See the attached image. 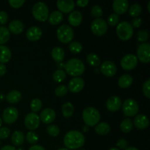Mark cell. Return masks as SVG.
Segmentation results:
<instances>
[{
  "instance_id": "816d5d0a",
  "label": "cell",
  "mask_w": 150,
  "mask_h": 150,
  "mask_svg": "<svg viewBox=\"0 0 150 150\" xmlns=\"http://www.w3.org/2000/svg\"><path fill=\"white\" fill-rule=\"evenodd\" d=\"M7 72V67L4 64H0V76H4Z\"/></svg>"
},
{
  "instance_id": "603a6c76",
  "label": "cell",
  "mask_w": 150,
  "mask_h": 150,
  "mask_svg": "<svg viewBox=\"0 0 150 150\" xmlns=\"http://www.w3.org/2000/svg\"><path fill=\"white\" fill-rule=\"evenodd\" d=\"M11 51L8 47L0 45V64L8 62L11 59Z\"/></svg>"
},
{
  "instance_id": "f35d334b",
  "label": "cell",
  "mask_w": 150,
  "mask_h": 150,
  "mask_svg": "<svg viewBox=\"0 0 150 150\" xmlns=\"http://www.w3.org/2000/svg\"><path fill=\"white\" fill-rule=\"evenodd\" d=\"M120 23V17L119 15L116 13H112L108 17V23L110 26H117Z\"/></svg>"
},
{
  "instance_id": "83f0119b",
  "label": "cell",
  "mask_w": 150,
  "mask_h": 150,
  "mask_svg": "<svg viewBox=\"0 0 150 150\" xmlns=\"http://www.w3.org/2000/svg\"><path fill=\"white\" fill-rule=\"evenodd\" d=\"M24 135H23V133H22L21 131L17 130V131H15L14 133H13V134L12 135V143H13V145H15V146H21V145L23 143V142H24Z\"/></svg>"
},
{
  "instance_id": "484cf974",
  "label": "cell",
  "mask_w": 150,
  "mask_h": 150,
  "mask_svg": "<svg viewBox=\"0 0 150 150\" xmlns=\"http://www.w3.org/2000/svg\"><path fill=\"white\" fill-rule=\"evenodd\" d=\"M48 19L51 25H58L62 21L63 15L59 11H54L48 16Z\"/></svg>"
},
{
  "instance_id": "db71d44e",
  "label": "cell",
  "mask_w": 150,
  "mask_h": 150,
  "mask_svg": "<svg viewBox=\"0 0 150 150\" xmlns=\"http://www.w3.org/2000/svg\"><path fill=\"white\" fill-rule=\"evenodd\" d=\"M0 150H16V147H14L13 146H10V145H6V146L1 147Z\"/></svg>"
},
{
  "instance_id": "d6986e66",
  "label": "cell",
  "mask_w": 150,
  "mask_h": 150,
  "mask_svg": "<svg viewBox=\"0 0 150 150\" xmlns=\"http://www.w3.org/2000/svg\"><path fill=\"white\" fill-rule=\"evenodd\" d=\"M42 32L38 26H32L27 30L26 36L30 41H37L42 37Z\"/></svg>"
},
{
  "instance_id": "91938a15",
  "label": "cell",
  "mask_w": 150,
  "mask_h": 150,
  "mask_svg": "<svg viewBox=\"0 0 150 150\" xmlns=\"http://www.w3.org/2000/svg\"><path fill=\"white\" fill-rule=\"evenodd\" d=\"M58 150H69V149H67V148H62V149H59Z\"/></svg>"
},
{
  "instance_id": "277c9868",
  "label": "cell",
  "mask_w": 150,
  "mask_h": 150,
  "mask_svg": "<svg viewBox=\"0 0 150 150\" xmlns=\"http://www.w3.org/2000/svg\"><path fill=\"white\" fill-rule=\"evenodd\" d=\"M117 35L122 40H128L133 35V29L129 22L122 21L117 26Z\"/></svg>"
},
{
  "instance_id": "9f6ffc18",
  "label": "cell",
  "mask_w": 150,
  "mask_h": 150,
  "mask_svg": "<svg viewBox=\"0 0 150 150\" xmlns=\"http://www.w3.org/2000/svg\"><path fill=\"white\" fill-rule=\"evenodd\" d=\"M3 99H4V95L1 93H0V100H2Z\"/></svg>"
},
{
  "instance_id": "4fadbf2b",
  "label": "cell",
  "mask_w": 150,
  "mask_h": 150,
  "mask_svg": "<svg viewBox=\"0 0 150 150\" xmlns=\"http://www.w3.org/2000/svg\"><path fill=\"white\" fill-rule=\"evenodd\" d=\"M100 72L107 77H113L117 73V67L111 61H105L101 64Z\"/></svg>"
},
{
  "instance_id": "e7e4bbea",
  "label": "cell",
  "mask_w": 150,
  "mask_h": 150,
  "mask_svg": "<svg viewBox=\"0 0 150 150\" xmlns=\"http://www.w3.org/2000/svg\"><path fill=\"white\" fill-rule=\"evenodd\" d=\"M0 144H1V142H0Z\"/></svg>"
},
{
  "instance_id": "ba28073f",
  "label": "cell",
  "mask_w": 150,
  "mask_h": 150,
  "mask_svg": "<svg viewBox=\"0 0 150 150\" xmlns=\"http://www.w3.org/2000/svg\"><path fill=\"white\" fill-rule=\"evenodd\" d=\"M92 33L97 36H103L108 30V23L102 18H96L91 24Z\"/></svg>"
},
{
  "instance_id": "836d02e7",
  "label": "cell",
  "mask_w": 150,
  "mask_h": 150,
  "mask_svg": "<svg viewBox=\"0 0 150 150\" xmlns=\"http://www.w3.org/2000/svg\"><path fill=\"white\" fill-rule=\"evenodd\" d=\"M142 6L139 4H133V5L130 6V10H129V13L132 17H138L139 15L142 13Z\"/></svg>"
},
{
  "instance_id": "bcb514c9",
  "label": "cell",
  "mask_w": 150,
  "mask_h": 150,
  "mask_svg": "<svg viewBox=\"0 0 150 150\" xmlns=\"http://www.w3.org/2000/svg\"><path fill=\"white\" fill-rule=\"evenodd\" d=\"M143 92L147 98H150V80L146 81L143 85Z\"/></svg>"
},
{
  "instance_id": "ee69618b",
  "label": "cell",
  "mask_w": 150,
  "mask_h": 150,
  "mask_svg": "<svg viewBox=\"0 0 150 150\" xmlns=\"http://www.w3.org/2000/svg\"><path fill=\"white\" fill-rule=\"evenodd\" d=\"M10 5L13 8H19L24 4V0H10L8 1Z\"/></svg>"
},
{
  "instance_id": "e575fe53",
  "label": "cell",
  "mask_w": 150,
  "mask_h": 150,
  "mask_svg": "<svg viewBox=\"0 0 150 150\" xmlns=\"http://www.w3.org/2000/svg\"><path fill=\"white\" fill-rule=\"evenodd\" d=\"M66 78V73L64 70H62V69L59 70H56L55 72L53 74V79L56 82H62Z\"/></svg>"
},
{
  "instance_id": "ffe728a7",
  "label": "cell",
  "mask_w": 150,
  "mask_h": 150,
  "mask_svg": "<svg viewBox=\"0 0 150 150\" xmlns=\"http://www.w3.org/2000/svg\"><path fill=\"white\" fill-rule=\"evenodd\" d=\"M133 123H134L135 126L140 130H144L146 127H148L149 125L148 118L143 114H139V115L136 116L135 117Z\"/></svg>"
},
{
  "instance_id": "7bdbcfd3",
  "label": "cell",
  "mask_w": 150,
  "mask_h": 150,
  "mask_svg": "<svg viewBox=\"0 0 150 150\" xmlns=\"http://www.w3.org/2000/svg\"><path fill=\"white\" fill-rule=\"evenodd\" d=\"M149 38V34L146 31H139L137 33V40L139 42H145Z\"/></svg>"
},
{
  "instance_id": "9a60e30c",
  "label": "cell",
  "mask_w": 150,
  "mask_h": 150,
  "mask_svg": "<svg viewBox=\"0 0 150 150\" xmlns=\"http://www.w3.org/2000/svg\"><path fill=\"white\" fill-rule=\"evenodd\" d=\"M84 87V81L80 77H75L71 79L68 84L69 90L73 93H78L81 92Z\"/></svg>"
},
{
  "instance_id": "60d3db41",
  "label": "cell",
  "mask_w": 150,
  "mask_h": 150,
  "mask_svg": "<svg viewBox=\"0 0 150 150\" xmlns=\"http://www.w3.org/2000/svg\"><path fill=\"white\" fill-rule=\"evenodd\" d=\"M91 13H92V16L94 17L98 18L101 17L103 16V9L102 7L100 5H94L93 7H92V10H91Z\"/></svg>"
},
{
  "instance_id": "7402d4cb",
  "label": "cell",
  "mask_w": 150,
  "mask_h": 150,
  "mask_svg": "<svg viewBox=\"0 0 150 150\" xmlns=\"http://www.w3.org/2000/svg\"><path fill=\"white\" fill-rule=\"evenodd\" d=\"M24 29V26H23V23L18 20H14L12 21L10 23H9V29L10 32L12 33L15 34V35H19L21 33Z\"/></svg>"
},
{
  "instance_id": "d6a6232c",
  "label": "cell",
  "mask_w": 150,
  "mask_h": 150,
  "mask_svg": "<svg viewBox=\"0 0 150 150\" xmlns=\"http://www.w3.org/2000/svg\"><path fill=\"white\" fill-rule=\"evenodd\" d=\"M120 129L123 133H129L133 130V122L129 118H126L120 124Z\"/></svg>"
},
{
  "instance_id": "8fae6325",
  "label": "cell",
  "mask_w": 150,
  "mask_h": 150,
  "mask_svg": "<svg viewBox=\"0 0 150 150\" xmlns=\"http://www.w3.org/2000/svg\"><path fill=\"white\" fill-rule=\"evenodd\" d=\"M18 117V111L15 107H8L4 111L2 114V120L6 124H13Z\"/></svg>"
},
{
  "instance_id": "44dd1931",
  "label": "cell",
  "mask_w": 150,
  "mask_h": 150,
  "mask_svg": "<svg viewBox=\"0 0 150 150\" xmlns=\"http://www.w3.org/2000/svg\"><path fill=\"white\" fill-rule=\"evenodd\" d=\"M83 17L81 13L79 11H73L70 13L68 17V21L70 25L73 26H78L81 23Z\"/></svg>"
},
{
  "instance_id": "8d00e7d4",
  "label": "cell",
  "mask_w": 150,
  "mask_h": 150,
  "mask_svg": "<svg viewBox=\"0 0 150 150\" xmlns=\"http://www.w3.org/2000/svg\"><path fill=\"white\" fill-rule=\"evenodd\" d=\"M69 49L73 54H79L82 51V45L79 42H72L69 45Z\"/></svg>"
},
{
  "instance_id": "7a4b0ae2",
  "label": "cell",
  "mask_w": 150,
  "mask_h": 150,
  "mask_svg": "<svg viewBox=\"0 0 150 150\" xmlns=\"http://www.w3.org/2000/svg\"><path fill=\"white\" fill-rule=\"evenodd\" d=\"M67 73L71 76H80L83 73L85 70V66L81 60L76 58L70 59L64 64Z\"/></svg>"
},
{
  "instance_id": "be15d7a7",
  "label": "cell",
  "mask_w": 150,
  "mask_h": 150,
  "mask_svg": "<svg viewBox=\"0 0 150 150\" xmlns=\"http://www.w3.org/2000/svg\"><path fill=\"white\" fill-rule=\"evenodd\" d=\"M80 150H84V149H80Z\"/></svg>"
},
{
  "instance_id": "9c48e42d",
  "label": "cell",
  "mask_w": 150,
  "mask_h": 150,
  "mask_svg": "<svg viewBox=\"0 0 150 150\" xmlns=\"http://www.w3.org/2000/svg\"><path fill=\"white\" fill-rule=\"evenodd\" d=\"M150 45L148 42H144L140 45L137 50V59L142 62L148 63L150 61Z\"/></svg>"
},
{
  "instance_id": "5bb4252c",
  "label": "cell",
  "mask_w": 150,
  "mask_h": 150,
  "mask_svg": "<svg viewBox=\"0 0 150 150\" xmlns=\"http://www.w3.org/2000/svg\"><path fill=\"white\" fill-rule=\"evenodd\" d=\"M57 5L62 13H68L73 11L76 4L73 0H58Z\"/></svg>"
},
{
  "instance_id": "3957f363",
  "label": "cell",
  "mask_w": 150,
  "mask_h": 150,
  "mask_svg": "<svg viewBox=\"0 0 150 150\" xmlns=\"http://www.w3.org/2000/svg\"><path fill=\"white\" fill-rule=\"evenodd\" d=\"M82 117L86 125L93 127L99 122L100 120V114L95 108L87 107L83 111Z\"/></svg>"
},
{
  "instance_id": "7c38bea8",
  "label": "cell",
  "mask_w": 150,
  "mask_h": 150,
  "mask_svg": "<svg viewBox=\"0 0 150 150\" xmlns=\"http://www.w3.org/2000/svg\"><path fill=\"white\" fill-rule=\"evenodd\" d=\"M25 126L29 130H36L40 125V117L35 113H29L26 116L24 120Z\"/></svg>"
},
{
  "instance_id": "7dc6e473",
  "label": "cell",
  "mask_w": 150,
  "mask_h": 150,
  "mask_svg": "<svg viewBox=\"0 0 150 150\" xmlns=\"http://www.w3.org/2000/svg\"><path fill=\"white\" fill-rule=\"evenodd\" d=\"M117 146L118 147L119 149H125L127 146V141L124 139H120L117 142Z\"/></svg>"
},
{
  "instance_id": "d590c367",
  "label": "cell",
  "mask_w": 150,
  "mask_h": 150,
  "mask_svg": "<svg viewBox=\"0 0 150 150\" xmlns=\"http://www.w3.org/2000/svg\"><path fill=\"white\" fill-rule=\"evenodd\" d=\"M42 106V101L39 99V98H35V99H33L31 102L30 107L32 111H33V113L38 112L41 109Z\"/></svg>"
},
{
  "instance_id": "681fc988",
  "label": "cell",
  "mask_w": 150,
  "mask_h": 150,
  "mask_svg": "<svg viewBox=\"0 0 150 150\" xmlns=\"http://www.w3.org/2000/svg\"><path fill=\"white\" fill-rule=\"evenodd\" d=\"M142 23V19L139 18H133V20H132V22L130 24H131L132 26H134V27L138 28V27H140Z\"/></svg>"
},
{
  "instance_id": "f907efd6",
  "label": "cell",
  "mask_w": 150,
  "mask_h": 150,
  "mask_svg": "<svg viewBox=\"0 0 150 150\" xmlns=\"http://www.w3.org/2000/svg\"><path fill=\"white\" fill-rule=\"evenodd\" d=\"M76 4H77V5L79 7H84L89 4V1L88 0H79V1H77Z\"/></svg>"
},
{
  "instance_id": "5b68a950",
  "label": "cell",
  "mask_w": 150,
  "mask_h": 150,
  "mask_svg": "<svg viewBox=\"0 0 150 150\" xmlns=\"http://www.w3.org/2000/svg\"><path fill=\"white\" fill-rule=\"evenodd\" d=\"M32 15L36 20L39 21H45L49 16L48 7L42 1L37 2L32 7Z\"/></svg>"
},
{
  "instance_id": "4dcf8cb0",
  "label": "cell",
  "mask_w": 150,
  "mask_h": 150,
  "mask_svg": "<svg viewBox=\"0 0 150 150\" xmlns=\"http://www.w3.org/2000/svg\"><path fill=\"white\" fill-rule=\"evenodd\" d=\"M10 31L5 26H0V45L6 43L10 40Z\"/></svg>"
},
{
  "instance_id": "1f68e13d",
  "label": "cell",
  "mask_w": 150,
  "mask_h": 150,
  "mask_svg": "<svg viewBox=\"0 0 150 150\" xmlns=\"http://www.w3.org/2000/svg\"><path fill=\"white\" fill-rule=\"evenodd\" d=\"M86 61L89 63V65L92 67H98L100 64V59L98 55L93 53L88 54L86 57Z\"/></svg>"
},
{
  "instance_id": "30bf717a",
  "label": "cell",
  "mask_w": 150,
  "mask_h": 150,
  "mask_svg": "<svg viewBox=\"0 0 150 150\" xmlns=\"http://www.w3.org/2000/svg\"><path fill=\"white\" fill-rule=\"evenodd\" d=\"M122 67L125 70H131L136 67L138 64V59L136 56L129 54L122 57L121 59Z\"/></svg>"
},
{
  "instance_id": "ac0fdd59",
  "label": "cell",
  "mask_w": 150,
  "mask_h": 150,
  "mask_svg": "<svg viewBox=\"0 0 150 150\" xmlns=\"http://www.w3.org/2000/svg\"><path fill=\"white\" fill-rule=\"evenodd\" d=\"M122 105V100L119 97L112 96L108 99L106 102V107L111 112H115L120 110Z\"/></svg>"
},
{
  "instance_id": "cb8c5ba5",
  "label": "cell",
  "mask_w": 150,
  "mask_h": 150,
  "mask_svg": "<svg viewBox=\"0 0 150 150\" xmlns=\"http://www.w3.org/2000/svg\"><path fill=\"white\" fill-rule=\"evenodd\" d=\"M133 82V79L132 76L128 74H125L119 79L118 85L120 87L122 88V89H127L131 86Z\"/></svg>"
},
{
  "instance_id": "6125c7cd",
  "label": "cell",
  "mask_w": 150,
  "mask_h": 150,
  "mask_svg": "<svg viewBox=\"0 0 150 150\" xmlns=\"http://www.w3.org/2000/svg\"><path fill=\"white\" fill-rule=\"evenodd\" d=\"M16 150H23V149H21V148H19L18 149H16Z\"/></svg>"
},
{
  "instance_id": "e0dca14e",
  "label": "cell",
  "mask_w": 150,
  "mask_h": 150,
  "mask_svg": "<svg viewBox=\"0 0 150 150\" xmlns=\"http://www.w3.org/2000/svg\"><path fill=\"white\" fill-rule=\"evenodd\" d=\"M129 3L127 0H115L113 2V10L116 14H124L128 9Z\"/></svg>"
},
{
  "instance_id": "f1b7e54d",
  "label": "cell",
  "mask_w": 150,
  "mask_h": 150,
  "mask_svg": "<svg viewBox=\"0 0 150 150\" xmlns=\"http://www.w3.org/2000/svg\"><path fill=\"white\" fill-rule=\"evenodd\" d=\"M95 130L98 134L105 136L110 132V126L107 122H100L97 124Z\"/></svg>"
},
{
  "instance_id": "f6af8a7d",
  "label": "cell",
  "mask_w": 150,
  "mask_h": 150,
  "mask_svg": "<svg viewBox=\"0 0 150 150\" xmlns=\"http://www.w3.org/2000/svg\"><path fill=\"white\" fill-rule=\"evenodd\" d=\"M10 130L8 127H1L0 128V139H5L10 136Z\"/></svg>"
},
{
  "instance_id": "4316f807",
  "label": "cell",
  "mask_w": 150,
  "mask_h": 150,
  "mask_svg": "<svg viewBox=\"0 0 150 150\" xmlns=\"http://www.w3.org/2000/svg\"><path fill=\"white\" fill-rule=\"evenodd\" d=\"M21 99V94L18 90H13L9 92L6 96V100L8 103L12 104L17 103Z\"/></svg>"
},
{
  "instance_id": "680465c9",
  "label": "cell",
  "mask_w": 150,
  "mask_h": 150,
  "mask_svg": "<svg viewBox=\"0 0 150 150\" xmlns=\"http://www.w3.org/2000/svg\"><path fill=\"white\" fill-rule=\"evenodd\" d=\"M109 150H120V149H119L118 148H115V147H114V148H111V149H110Z\"/></svg>"
},
{
  "instance_id": "d4e9b609",
  "label": "cell",
  "mask_w": 150,
  "mask_h": 150,
  "mask_svg": "<svg viewBox=\"0 0 150 150\" xmlns=\"http://www.w3.org/2000/svg\"><path fill=\"white\" fill-rule=\"evenodd\" d=\"M51 57L57 62H61L64 58V51L60 47H55L51 51Z\"/></svg>"
},
{
  "instance_id": "6da1fadb",
  "label": "cell",
  "mask_w": 150,
  "mask_h": 150,
  "mask_svg": "<svg viewBox=\"0 0 150 150\" xmlns=\"http://www.w3.org/2000/svg\"><path fill=\"white\" fill-rule=\"evenodd\" d=\"M84 136L77 130L69 131L64 137V144L68 149H79L84 144Z\"/></svg>"
},
{
  "instance_id": "11a10c76",
  "label": "cell",
  "mask_w": 150,
  "mask_h": 150,
  "mask_svg": "<svg viewBox=\"0 0 150 150\" xmlns=\"http://www.w3.org/2000/svg\"><path fill=\"white\" fill-rule=\"evenodd\" d=\"M125 150H139V149L136 147H133V146H130V147H127Z\"/></svg>"
},
{
  "instance_id": "f546056e",
  "label": "cell",
  "mask_w": 150,
  "mask_h": 150,
  "mask_svg": "<svg viewBox=\"0 0 150 150\" xmlns=\"http://www.w3.org/2000/svg\"><path fill=\"white\" fill-rule=\"evenodd\" d=\"M62 115L65 118H69V117H72L73 112H74V107H73V104L69 102L63 104L62 107Z\"/></svg>"
},
{
  "instance_id": "94428289",
  "label": "cell",
  "mask_w": 150,
  "mask_h": 150,
  "mask_svg": "<svg viewBox=\"0 0 150 150\" xmlns=\"http://www.w3.org/2000/svg\"><path fill=\"white\" fill-rule=\"evenodd\" d=\"M1 125H2V120H1V118H0V127L1 126Z\"/></svg>"
},
{
  "instance_id": "74e56055",
  "label": "cell",
  "mask_w": 150,
  "mask_h": 150,
  "mask_svg": "<svg viewBox=\"0 0 150 150\" xmlns=\"http://www.w3.org/2000/svg\"><path fill=\"white\" fill-rule=\"evenodd\" d=\"M47 132L51 136L57 137L59 134L60 130L58 126L55 125H51L48 126V127H47Z\"/></svg>"
},
{
  "instance_id": "f5cc1de1",
  "label": "cell",
  "mask_w": 150,
  "mask_h": 150,
  "mask_svg": "<svg viewBox=\"0 0 150 150\" xmlns=\"http://www.w3.org/2000/svg\"><path fill=\"white\" fill-rule=\"evenodd\" d=\"M29 150H45V149H44L42 146H40V145H33V146H31V147L29 148Z\"/></svg>"
},
{
  "instance_id": "6f0895ef",
  "label": "cell",
  "mask_w": 150,
  "mask_h": 150,
  "mask_svg": "<svg viewBox=\"0 0 150 150\" xmlns=\"http://www.w3.org/2000/svg\"><path fill=\"white\" fill-rule=\"evenodd\" d=\"M147 7H148V11L150 13V1L148 2V5H147Z\"/></svg>"
},
{
  "instance_id": "c3c4849f",
  "label": "cell",
  "mask_w": 150,
  "mask_h": 150,
  "mask_svg": "<svg viewBox=\"0 0 150 150\" xmlns=\"http://www.w3.org/2000/svg\"><path fill=\"white\" fill-rule=\"evenodd\" d=\"M8 20V15L6 12L0 11V24H5Z\"/></svg>"
},
{
  "instance_id": "8992f818",
  "label": "cell",
  "mask_w": 150,
  "mask_h": 150,
  "mask_svg": "<svg viewBox=\"0 0 150 150\" xmlns=\"http://www.w3.org/2000/svg\"><path fill=\"white\" fill-rule=\"evenodd\" d=\"M57 35L60 42L62 43H68L73 40L74 32L70 26L67 24H63L57 29Z\"/></svg>"
},
{
  "instance_id": "52a82bcc",
  "label": "cell",
  "mask_w": 150,
  "mask_h": 150,
  "mask_svg": "<svg viewBox=\"0 0 150 150\" xmlns=\"http://www.w3.org/2000/svg\"><path fill=\"white\" fill-rule=\"evenodd\" d=\"M139 104L133 99L129 98L123 103L122 111L126 117H134L139 111Z\"/></svg>"
},
{
  "instance_id": "2e32d148",
  "label": "cell",
  "mask_w": 150,
  "mask_h": 150,
  "mask_svg": "<svg viewBox=\"0 0 150 150\" xmlns=\"http://www.w3.org/2000/svg\"><path fill=\"white\" fill-rule=\"evenodd\" d=\"M56 113L52 108H45L42 111H41L40 115V120L45 124H50L52 123L55 120Z\"/></svg>"
},
{
  "instance_id": "b9f144b4",
  "label": "cell",
  "mask_w": 150,
  "mask_h": 150,
  "mask_svg": "<svg viewBox=\"0 0 150 150\" xmlns=\"http://www.w3.org/2000/svg\"><path fill=\"white\" fill-rule=\"evenodd\" d=\"M67 90H68V89H67V86H64V85H60L55 89V94L57 96L62 97L67 93Z\"/></svg>"
},
{
  "instance_id": "ab89813d",
  "label": "cell",
  "mask_w": 150,
  "mask_h": 150,
  "mask_svg": "<svg viewBox=\"0 0 150 150\" xmlns=\"http://www.w3.org/2000/svg\"><path fill=\"white\" fill-rule=\"evenodd\" d=\"M26 140L31 144H35L38 141V136L36 133L30 131L26 134Z\"/></svg>"
}]
</instances>
